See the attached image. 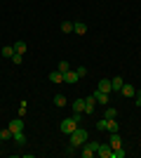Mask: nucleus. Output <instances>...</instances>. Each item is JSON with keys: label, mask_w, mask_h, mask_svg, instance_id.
Segmentation results:
<instances>
[{"label": "nucleus", "mask_w": 141, "mask_h": 158, "mask_svg": "<svg viewBox=\"0 0 141 158\" xmlns=\"http://www.w3.org/2000/svg\"><path fill=\"white\" fill-rule=\"evenodd\" d=\"M111 85H113V92H120V90H122V85H125L122 76H115V78H111Z\"/></svg>", "instance_id": "obj_14"}, {"label": "nucleus", "mask_w": 141, "mask_h": 158, "mask_svg": "<svg viewBox=\"0 0 141 158\" xmlns=\"http://www.w3.org/2000/svg\"><path fill=\"white\" fill-rule=\"evenodd\" d=\"M139 78H141V73H139Z\"/></svg>", "instance_id": "obj_33"}, {"label": "nucleus", "mask_w": 141, "mask_h": 158, "mask_svg": "<svg viewBox=\"0 0 141 158\" xmlns=\"http://www.w3.org/2000/svg\"><path fill=\"white\" fill-rule=\"evenodd\" d=\"M61 132H66V135H71V132L75 130V127H78V123H75L73 118H66V120H61Z\"/></svg>", "instance_id": "obj_3"}, {"label": "nucleus", "mask_w": 141, "mask_h": 158, "mask_svg": "<svg viewBox=\"0 0 141 158\" xmlns=\"http://www.w3.org/2000/svg\"><path fill=\"white\" fill-rule=\"evenodd\" d=\"M78 80H80V76H78L75 71H71V69H68V71L64 73V83H68V85H75Z\"/></svg>", "instance_id": "obj_6"}, {"label": "nucleus", "mask_w": 141, "mask_h": 158, "mask_svg": "<svg viewBox=\"0 0 141 158\" xmlns=\"http://www.w3.org/2000/svg\"><path fill=\"white\" fill-rule=\"evenodd\" d=\"M104 118H118V111H115L113 106H106V111H104Z\"/></svg>", "instance_id": "obj_21"}, {"label": "nucleus", "mask_w": 141, "mask_h": 158, "mask_svg": "<svg viewBox=\"0 0 141 158\" xmlns=\"http://www.w3.org/2000/svg\"><path fill=\"white\" fill-rule=\"evenodd\" d=\"M106 132H120V125L115 118H106Z\"/></svg>", "instance_id": "obj_13"}, {"label": "nucleus", "mask_w": 141, "mask_h": 158, "mask_svg": "<svg viewBox=\"0 0 141 158\" xmlns=\"http://www.w3.org/2000/svg\"><path fill=\"white\" fill-rule=\"evenodd\" d=\"M96 90H101V92H106V94H111V92H113V85H111V80H108V78H101Z\"/></svg>", "instance_id": "obj_9"}, {"label": "nucleus", "mask_w": 141, "mask_h": 158, "mask_svg": "<svg viewBox=\"0 0 141 158\" xmlns=\"http://www.w3.org/2000/svg\"><path fill=\"white\" fill-rule=\"evenodd\" d=\"M89 139V135H87V130H82L80 125L75 127L73 132H71V146H75V149H80L82 144H85V142H87Z\"/></svg>", "instance_id": "obj_1"}, {"label": "nucleus", "mask_w": 141, "mask_h": 158, "mask_svg": "<svg viewBox=\"0 0 141 158\" xmlns=\"http://www.w3.org/2000/svg\"><path fill=\"white\" fill-rule=\"evenodd\" d=\"M54 106H59V109H61V106H66V97H64V94H54Z\"/></svg>", "instance_id": "obj_20"}, {"label": "nucleus", "mask_w": 141, "mask_h": 158, "mask_svg": "<svg viewBox=\"0 0 141 158\" xmlns=\"http://www.w3.org/2000/svg\"><path fill=\"white\" fill-rule=\"evenodd\" d=\"M113 158H125V149H122V146L113 149Z\"/></svg>", "instance_id": "obj_25"}, {"label": "nucleus", "mask_w": 141, "mask_h": 158, "mask_svg": "<svg viewBox=\"0 0 141 158\" xmlns=\"http://www.w3.org/2000/svg\"><path fill=\"white\" fill-rule=\"evenodd\" d=\"M134 99H136V106H141V92H136V97H134Z\"/></svg>", "instance_id": "obj_31"}, {"label": "nucleus", "mask_w": 141, "mask_h": 158, "mask_svg": "<svg viewBox=\"0 0 141 158\" xmlns=\"http://www.w3.org/2000/svg\"><path fill=\"white\" fill-rule=\"evenodd\" d=\"M14 52L24 54V52H26V43H24V40H17V43H14Z\"/></svg>", "instance_id": "obj_18"}, {"label": "nucleus", "mask_w": 141, "mask_h": 158, "mask_svg": "<svg viewBox=\"0 0 141 158\" xmlns=\"http://www.w3.org/2000/svg\"><path fill=\"white\" fill-rule=\"evenodd\" d=\"M14 137V132L10 130V127H2V130H0V139H2V142H7V139H12Z\"/></svg>", "instance_id": "obj_17"}, {"label": "nucleus", "mask_w": 141, "mask_h": 158, "mask_svg": "<svg viewBox=\"0 0 141 158\" xmlns=\"http://www.w3.org/2000/svg\"><path fill=\"white\" fill-rule=\"evenodd\" d=\"M7 127H10V130H12V132H24V118H21V116H17V118H12V120H10V125H7Z\"/></svg>", "instance_id": "obj_5"}, {"label": "nucleus", "mask_w": 141, "mask_h": 158, "mask_svg": "<svg viewBox=\"0 0 141 158\" xmlns=\"http://www.w3.org/2000/svg\"><path fill=\"white\" fill-rule=\"evenodd\" d=\"M80 149H82V151H80L82 158H92L94 153H96V149H99V142H89V139H87V142H85Z\"/></svg>", "instance_id": "obj_2"}, {"label": "nucleus", "mask_w": 141, "mask_h": 158, "mask_svg": "<svg viewBox=\"0 0 141 158\" xmlns=\"http://www.w3.org/2000/svg\"><path fill=\"white\" fill-rule=\"evenodd\" d=\"M108 144L113 146V149L122 146V137H120V132H111V135H108Z\"/></svg>", "instance_id": "obj_7"}, {"label": "nucleus", "mask_w": 141, "mask_h": 158, "mask_svg": "<svg viewBox=\"0 0 141 158\" xmlns=\"http://www.w3.org/2000/svg\"><path fill=\"white\" fill-rule=\"evenodd\" d=\"M108 97H111V94L101 92V90H96V92H94V99H96V104H101V106H108Z\"/></svg>", "instance_id": "obj_10"}, {"label": "nucleus", "mask_w": 141, "mask_h": 158, "mask_svg": "<svg viewBox=\"0 0 141 158\" xmlns=\"http://www.w3.org/2000/svg\"><path fill=\"white\" fill-rule=\"evenodd\" d=\"M75 73H78V76H87V69H85V66H78V69H75Z\"/></svg>", "instance_id": "obj_29"}, {"label": "nucleus", "mask_w": 141, "mask_h": 158, "mask_svg": "<svg viewBox=\"0 0 141 158\" xmlns=\"http://www.w3.org/2000/svg\"><path fill=\"white\" fill-rule=\"evenodd\" d=\"M120 94H122V97H127V99H132V97H136V90H134V85L125 83V85H122V90H120Z\"/></svg>", "instance_id": "obj_8"}, {"label": "nucleus", "mask_w": 141, "mask_h": 158, "mask_svg": "<svg viewBox=\"0 0 141 158\" xmlns=\"http://www.w3.org/2000/svg\"><path fill=\"white\" fill-rule=\"evenodd\" d=\"M73 111L75 113H82V111H85V99H75V102H73Z\"/></svg>", "instance_id": "obj_16"}, {"label": "nucleus", "mask_w": 141, "mask_h": 158, "mask_svg": "<svg viewBox=\"0 0 141 158\" xmlns=\"http://www.w3.org/2000/svg\"><path fill=\"white\" fill-rule=\"evenodd\" d=\"M19 116H21V118L26 116V102H21V106H19Z\"/></svg>", "instance_id": "obj_30"}, {"label": "nucleus", "mask_w": 141, "mask_h": 158, "mask_svg": "<svg viewBox=\"0 0 141 158\" xmlns=\"http://www.w3.org/2000/svg\"><path fill=\"white\" fill-rule=\"evenodd\" d=\"M0 146H2V139H0Z\"/></svg>", "instance_id": "obj_32"}, {"label": "nucleus", "mask_w": 141, "mask_h": 158, "mask_svg": "<svg viewBox=\"0 0 141 158\" xmlns=\"http://www.w3.org/2000/svg\"><path fill=\"white\" fill-rule=\"evenodd\" d=\"M61 31H64V33H71V31H73V21H64V24H61Z\"/></svg>", "instance_id": "obj_23"}, {"label": "nucleus", "mask_w": 141, "mask_h": 158, "mask_svg": "<svg viewBox=\"0 0 141 158\" xmlns=\"http://www.w3.org/2000/svg\"><path fill=\"white\" fill-rule=\"evenodd\" d=\"M14 142H17V144H19V146H24V144H26V135H24V132H14Z\"/></svg>", "instance_id": "obj_19"}, {"label": "nucleus", "mask_w": 141, "mask_h": 158, "mask_svg": "<svg viewBox=\"0 0 141 158\" xmlns=\"http://www.w3.org/2000/svg\"><path fill=\"white\" fill-rule=\"evenodd\" d=\"M73 33L85 35V33H87V24H85V21H73Z\"/></svg>", "instance_id": "obj_12"}, {"label": "nucleus", "mask_w": 141, "mask_h": 158, "mask_svg": "<svg viewBox=\"0 0 141 158\" xmlns=\"http://www.w3.org/2000/svg\"><path fill=\"white\" fill-rule=\"evenodd\" d=\"M12 54H14V47H10V45L2 47V57H10V59H12Z\"/></svg>", "instance_id": "obj_24"}, {"label": "nucleus", "mask_w": 141, "mask_h": 158, "mask_svg": "<svg viewBox=\"0 0 141 158\" xmlns=\"http://www.w3.org/2000/svg\"><path fill=\"white\" fill-rule=\"evenodd\" d=\"M94 106H96V99H94V94H89V97H85V111L82 113H92Z\"/></svg>", "instance_id": "obj_11"}, {"label": "nucleus", "mask_w": 141, "mask_h": 158, "mask_svg": "<svg viewBox=\"0 0 141 158\" xmlns=\"http://www.w3.org/2000/svg\"><path fill=\"white\" fill-rule=\"evenodd\" d=\"M57 69H59V71H61V73H66V71H68V69H71V64H68V61H66V59H61V61H59V64H57Z\"/></svg>", "instance_id": "obj_22"}, {"label": "nucleus", "mask_w": 141, "mask_h": 158, "mask_svg": "<svg viewBox=\"0 0 141 158\" xmlns=\"http://www.w3.org/2000/svg\"><path fill=\"white\" fill-rule=\"evenodd\" d=\"M49 80H52V83H64V73H61L59 69H57V71H52V73H49Z\"/></svg>", "instance_id": "obj_15"}, {"label": "nucleus", "mask_w": 141, "mask_h": 158, "mask_svg": "<svg viewBox=\"0 0 141 158\" xmlns=\"http://www.w3.org/2000/svg\"><path fill=\"white\" fill-rule=\"evenodd\" d=\"M12 61H14V64H21V61H24V54H17V52H14L12 54Z\"/></svg>", "instance_id": "obj_27"}, {"label": "nucleus", "mask_w": 141, "mask_h": 158, "mask_svg": "<svg viewBox=\"0 0 141 158\" xmlns=\"http://www.w3.org/2000/svg\"><path fill=\"white\" fill-rule=\"evenodd\" d=\"M96 130H99V132H106V118H101L99 123H96Z\"/></svg>", "instance_id": "obj_26"}, {"label": "nucleus", "mask_w": 141, "mask_h": 158, "mask_svg": "<svg viewBox=\"0 0 141 158\" xmlns=\"http://www.w3.org/2000/svg\"><path fill=\"white\" fill-rule=\"evenodd\" d=\"M96 156H101V158H113V146H111V144H99Z\"/></svg>", "instance_id": "obj_4"}, {"label": "nucleus", "mask_w": 141, "mask_h": 158, "mask_svg": "<svg viewBox=\"0 0 141 158\" xmlns=\"http://www.w3.org/2000/svg\"><path fill=\"white\" fill-rule=\"evenodd\" d=\"M71 118H73L75 123H78V125H80V123H82V113H75V111H73V116H71Z\"/></svg>", "instance_id": "obj_28"}]
</instances>
